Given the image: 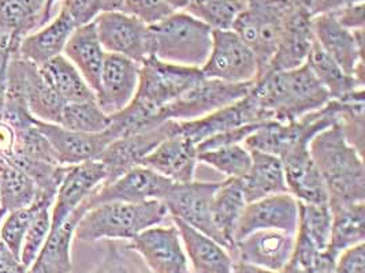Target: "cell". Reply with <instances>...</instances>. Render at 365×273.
I'll return each mask as SVG.
<instances>
[{"label":"cell","instance_id":"cell-53","mask_svg":"<svg viewBox=\"0 0 365 273\" xmlns=\"http://www.w3.org/2000/svg\"><path fill=\"white\" fill-rule=\"evenodd\" d=\"M125 0H101L104 11H122Z\"/></svg>","mask_w":365,"mask_h":273},{"label":"cell","instance_id":"cell-40","mask_svg":"<svg viewBox=\"0 0 365 273\" xmlns=\"http://www.w3.org/2000/svg\"><path fill=\"white\" fill-rule=\"evenodd\" d=\"M331 220L329 204L299 203L297 232L305 235L322 252L326 250L330 240Z\"/></svg>","mask_w":365,"mask_h":273},{"label":"cell","instance_id":"cell-33","mask_svg":"<svg viewBox=\"0 0 365 273\" xmlns=\"http://www.w3.org/2000/svg\"><path fill=\"white\" fill-rule=\"evenodd\" d=\"M44 11L46 0H0V28L19 46L24 37L44 26Z\"/></svg>","mask_w":365,"mask_h":273},{"label":"cell","instance_id":"cell-47","mask_svg":"<svg viewBox=\"0 0 365 273\" xmlns=\"http://www.w3.org/2000/svg\"><path fill=\"white\" fill-rule=\"evenodd\" d=\"M332 273H365V242L336 257Z\"/></svg>","mask_w":365,"mask_h":273},{"label":"cell","instance_id":"cell-46","mask_svg":"<svg viewBox=\"0 0 365 273\" xmlns=\"http://www.w3.org/2000/svg\"><path fill=\"white\" fill-rule=\"evenodd\" d=\"M59 11L65 13L76 29L93 22L103 13L101 0H61Z\"/></svg>","mask_w":365,"mask_h":273},{"label":"cell","instance_id":"cell-30","mask_svg":"<svg viewBox=\"0 0 365 273\" xmlns=\"http://www.w3.org/2000/svg\"><path fill=\"white\" fill-rule=\"evenodd\" d=\"M252 157L248 173L241 179L247 201H257L269 196L289 193L282 160L274 154L250 151Z\"/></svg>","mask_w":365,"mask_h":273},{"label":"cell","instance_id":"cell-54","mask_svg":"<svg viewBox=\"0 0 365 273\" xmlns=\"http://www.w3.org/2000/svg\"><path fill=\"white\" fill-rule=\"evenodd\" d=\"M59 0H46V11H44V25L50 22L52 13H53V7Z\"/></svg>","mask_w":365,"mask_h":273},{"label":"cell","instance_id":"cell-41","mask_svg":"<svg viewBox=\"0 0 365 273\" xmlns=\"http://www.w3.org/2000/svg\"><path fill=\"white\" fill-rule=\"evenodd\" d=\"M53 200L55 198H51V197H37L34 204L22 209L9 212L6 219H3L0 225V239L16 256L19 257L21 255L22 242L40 204L44 201H53Z\"/></svg>","mask_w":365,"mask_h":273},{"label":"cell","instance_id":"cell-34","mask_svg":"<svg viewBox=\"0 0 365 273\" xmlns=\"http://www.w3.org/2000/svg\"><path fill=\"white\" fill-rule=\"evenodd\" d=\"M307 65L312 70L319 82L326 87L331 100H341L357 89H364V82L346 74L315 41Z\"/></svg>","mask_w":365,"mask_h":273},{"label":"cell","instance_id":"cell-4","mask_svg":"<svg viewBox=\"0 0 365 273\" xmlns=\"http://www.w3.org/2000/svg\"><path fill=\"white\" fill-rule=\"evenodd\" d=\"M212 29L197 18L175 11L148 26L150 56L167 63L201 68L212 47Z\"/></svg>","mask_w":365,"mask_h":273},{"label":"cell","instance_id":"cell-27","mask_svg":"<svg viewBox=\"0 0 365 273\" xmlns=\"http://www.w3.org/2000/svg\"><path fill=\"white\" fill-rule=\"evenodd\" d=\"M76 26L65 13L58 10L56 17L43 28L22 38L18 56L41 68L51 59L63 53L67 40L74 32Z\"/></svg>","mask_w":365,"mask_h":273},{"label":"cell","instance_id":"cell-51","mask_svg":"<svg viewBox=\"0 0 365 273\" xmlns=\"http://www.w3.org/2000/svg\"><path fill=\"white\" fill-rule=\"evenodd\" d=\"M232 273H281L274 272V271H268L264 268H259V267H255V265H250L247 262H242V261H237L234 259L232 262Z\"/></svg>","mask_w":365,"mask_h":273},{"label":"cell","instance_id":"cell-50","mask_svg":"<svg viewBox=\"0 0 365 273\" xmlns=\"http://www.w3.org/2000/svg\"><path fill=\"white\" fill-rule=\"evenodd\" d=\"M28 268L21 262L0 239V273H26Z\"/></svg>","mask_w":365,"mask_h":273},{"label":"cell","instance_id":"cell-48","mask_svg":"<svg viewBox=\"0 0 365 273\" xmlns=\"http://www.w3.org/2000/svg\"><path fill=\"white\" fill-rule=\"evenodd\" d=\"M331 14L344 28H346L349 31L364 29L365 1L357 3V4H348Z\"/></svg>","mask_w":365,"mask_h":273},{"label":"cell","instance_id":"cell-2","mask_svg":"<svg viewBox=\"0 0 365 273\" xmlns=\"http://www.w3.org/2000/svg\"><path fill=\"white\" fill-rule=\"evenodd\" d=\"M309 152L324 181L329 204L365 201L364 156L349 144L338 123L314 136Z\"/></svg>","mask_w":365,"mask_h":273},{"label":"cell","instance_id":"cell-1","mask_svg":"<svg viewBox=\"0 0 365 273\" xmlns=\"http://www.w3.org/2000/svg\"><path fill=\"white\" fill-rule=\"evenodd\" d=\"M250 95L269 120L281 123L299 119L331 100L307 63L293 70L263 74L250 86Z\"/></svg>","mask_w":365,"mask_h":273},{"label":"cell","instance_id":"cell-24","mask_svg":"<svg viewBox=\"0 0 365 273\" xmlns=\"http://www.w3.org/2000/svg\"><path fill=\"white\" fill-rule=\"evenodd\" d=\"M197 145L181 136H171L162 141L141 163V166L155 171L173 181L186 183L195 181L197 166Z\"/></svg>","mask_w":365,"mask_h":273},{"label":"cell","instance_id":"cell-36","mask_svg":"<svg viewBox=\"0 0 365 273\" xmlns=\"http://www.w3.org/2000/svg\"><path fill=\"white\" fill-rule=\"evenodd\" d=\"M36 197L34 179L16 166L4 163L0 168V208L9 213L34 204Z\"/></svg>","mask_w":365,"mask_h":273},{"label":"cell","instance_id":"cell-12","mask_svg":"<svg viewBox=\"0 0 365 273\" xmlns=\"http://www.w3.org/2000/svg\"><path fill=\"white\" fill-rule=\"evenodd\" d=\"M144 259L152 273H192L180 232L171 225H153L128 245Z\"/></svg>","mask_w":365,"mask_h":273},{"label":"cell","instance_id":"cell-42","mask_svg":"<svg viewBox=\"0 0 365 273\" xmlns=\"http://www.w3.org/2000/svg\"><path fill=\"white\" fill-rule=\"evenodd\" d=\"M13 157L59 164V160L53 148L51 146L50 141L38 130L36 120L31 124L16 129V148Z\"/></svg>","mask_w":365,"mask_h":273},{"label":"cell","instance_id":"cell-3","mask_svg":"<svg viewBox=\"0 0 365 273\" xmlns=\"http://www.w3.org/2000/svg\"><path fill=\"white\" fill-rule=\"evenodd\" d=\"M168 216L166 205L153 200L145 203H104L89 208L76 227L80 242L132 240L143 231L162 224Z\"/></svg>","mask_w":365,"mask_h":273},{"label":"cell","instance_id":"cell-9","mask_svg":"<svg viewBox=\"0 0 365 273\" xmlns=\"http://www.w3.org/2000/svg\"><path fill=\"white\" fill-rule=\"evenodd\" d=\"M252 84H230L219 80L202 78L175 102L160 111L162 119L195 120L222 109L232 102L241 100L250 92Z\"/></svg>","mask_w":365,"mask_h":273},{"label":"cell","instance_id":"cell-35","mask_svg":"<svg viewBox=\"0 0 365 273\" xmlns=\"http://www.w3.org/2000/svg\"><path fill=\"white\" fill-rule=\"evenodd\" d=\"M365 89H357L341 100H331L335 123L341 127L349 144L364 156Z\"/></svg>","mask_w":365,"mask_h":273},{"label":"cell","instance_id":"cell-16","mask_svg":"<svg viewBox=\"0 0 365 273\" xmlns=\"http://www.w3.org/2000/svg\"><path fill=\"white\" fill-rule=\"evenodd\" d=\"M107 172L99 160L67 166L51 208V228L62 225L93 191L106 182Z\"/></svg>","mask_w":365,"mask_h":273},{"label":"cell","instance_id":"cell-8","mask_svg":"<svg viewBox=\"0 0 365 273\" xmlns=\"http://www.w3.org/2000/svg\"><path fill=\"white\" fill-rule=\"evenodd\" d=\"M200 70L205 78L230 84H252L259 77V62L232 29L214 31L210 56Z\"/></svg>","mask_w":365,"mask_h":273},{"label":"cell","instance_id":"cell-56","mask_svg":"<svg viewBox=\"0 0 365 273\" xmlns=\"http://www.w3.org/2000/svg\"><path fill=\"white\" fill-rule=\"evenodd\" d=\"M348 4H357V3H364L365 0H346Z\"/></svg>","mask_w":365,"mask_h":273},{"label":"cell","instance_id":"cell-26","mask_svg":"<svg viewBox=\"0 0 365 273\" xmlns=\"http://www.w3.org/2000/svg\"><path fill=\"white\" fill-rule=\"evenodd\" d=\"M86 210L88 206L83 203L62 225L51 228L40 253L26 273H71V242L76 227Z\"/></svg>","mask_w":365,"mask_h":273},{"label":"cell","instance_id":"cell-5","mask_svg":"<svg viewBox=\"0 0 365 273\" xmlns=\"http://www.w3.org/2000/svg\"><path fill=\"white\" fill-rule=\"evenodd\" d=\"M292 11L290 0H247V7L232 25V32L256 55L259 77L266 73Z\"/></svg>","mask_w":365,"mask_h":273},{"label":"cell","instance_id":"cell-23","mask_svg":"<svg viewBox=\"0 0 365 273\" xmlns=\"http://www.w3.org/2000/svg\"><path fill=\"white\" fill-rule=\"evenodd\" d=\"M315 41L312 17L293 7L266 73L301 68L307 63Z\"/></svg>","mask_w":365,"mask_h":273},{"label":"cell","instance_id":"cell-25","mask_svg":"<svg viewBox=\"0 0 365 273\" xmlns=\"http://www.w3.org/2000/svg\"><path fill=\"white\" fill-rule=\"evenodd\" d=\"M182 240L193 273H232V257L216 240L178 219H171Z\"/></svg>","mask_w":365,"mask_h":273},{"label":"cell","instance_id":"cell-37","mask_svg":"<svg viewBox=\"0 0 365 273\" xmlns=\"http://www.w3.org/2000/svg\"><path fill=\"white\" fill-rule=\"evenodd\" d=\"M245 7L247 0H189L183 11L212 31H230Z\"/></svg>","mask_w":365,"mask_h":273},{"label":"cell","instance_id":"cell-14","mask_svg":"<svg viewBox=\"0 0 365 273\" xmlns=\"http://www.w3.org/2000/svg\"><path fill=\"white\" fill-rule=\"evenodd\" d=\"M100 43L107 53L126 56L138 65L150 58L148 26L123 11H104L95 19Z\"/></svg>","mask_w":365,"mask_h":273},{"label":"cell","instance_id":"cell-43","mask_svg":"<svg viewBox=\"0 0 365 273\" xmlns=\"http://www.w3.org/2000/svg\"><path fill=\"white\" fill-rule=\"evenodd\" d=\"M89 273H152L144 259L129 246L120 247L110 240L99 264Z\"/></svg>","mask_w":365,"mask_h":273},{"label":"cell","instance_id":"cell-52","mask_svg":"<svg viewBox=\"0 0 365 273\" xmlns=\"http://www.w3.org/2000/svg\"><path fill=\"white\" fill-rule=\"evenodd\" d=\"M7 66L0 68V119H1L3 108H4V102H6V95H7Z\"/></svg>","mask_w":365,"mask_h":273},{"label":"cell","instance_id":"cell-45","mask_svg":"<svg viewBox=\"0 0 365 273\" xmlns=\"http://www.w3.org/2000/svg\"><path fill=\"white\" fill-rule=\"evenodd\" d=\"M122 11L133 16L150 26L178 10L168 4L166 0H125Z\"/></svg>","mask_w":365,"mask_h":273},{"label":"cell","instance_id":"cell-31","mask_svg":"<svg viewBox=\"0 0 365 273\" xmlns=\"http://www.w3.org/2000/svg\"><path fill=\"white\" fill-rule=\"evenodd\" d=\"M331 232L326 253L334 257L365 242V201L351 204H329Z\"/></svg>","mask_w":365,"mask_h":273},{"label":"cell","instance_id":"cell-21","mask_svg":"<svg viewBox=\"0 0 365 273\" xmlns=\"http://www.w3.org/2000/svg\"><path fill=\"white\" fill-rule=\"evenodd\" d=\"M36 124L50 141L61 166H76L98 160L104 149L116 139L110 129L101 133H78L56 123L36 119Z\"/></svg>","mask_w":365,"mask_h":273},{"label":"cell","instance_id":"cell-11","mask_svg":"<svg viewBox=\"0 0 365 273\" xmlns=\"http://www.w3.org/2000/svg\"><path fill=\"white\" fill-rule=\"evenodd\" d=\"M219 185L220 182L197 181L175 183L162 203L166 205L170 219L189 224L223 246L212 222V201Z\"/></svg>","mask_w":365,"mask_h":273},{"label":"cell","instance_id":"cell-15","mask_svg":"<svg viewBox=\"0 0 365 273\" xmlns=\"http://www.w3.org/2000/svg\"><path fill=\"white\" fill-rule=\"evenodd\" d=\"M177 122L166 120L160 126L132 136L114 139L100 154V163L104 166L107 178L104 183L113 182L134 167L141 166L143 160L168 136L175 134Z\"/></svg>","mask_w":365,"mask_h":273},{"label":"cell","instance_id":"cell-6","mask_svg":"<svg viewBox=\"0 0 365 273\" xmlns=\"http://www.w3.org/2000/svg\"><path fill=\"white\" fill-rule=\"evenodd\" d=\"M202 78L200 68L178 66L150 56L140 63L138 87L133 100L160 114Z\"/></svg>","mask_w":365,"mask_h":273},{"label":"cell","instance_id":"cell-29","mask_svg":"<svg viewBox=\"0 0 365 273\" xmlns=\"http://www.w3.org/2000/svg\"><path fill=\"white\" fill-rule=\"evenodd\" d=\"M247 205L248 201L241 179L227 178L220 182L212 201V222L223 247L230 256L235 243V231Z\"/></svg>","mask_w":365,"mask_h":273},{"label":"cell","instance_id":"cell-49","mask_svg":"<svg viewBox=\"0 0 365 273\" xmlns=\"http://www.w3.org/2000/svg\"><path fill=\"white\" fill-rule=\"evenodd\" d=\"M16 148V130L6 122L0 119V161L7 163Z\"/></svg>","mask_w":365,"mask_h":273},{"label":"cell","instance_id":"cell-20","mask_svg":"<svg viewBox=\"0 0 365 273\" xmlns=\"http://www.w3.org/2000/svg\"><path fill=\"white\" fill-rule=\"evenodd\" d=\"M138 77L140 65L137 62L122 55L106 53L99 89L95 93L100 108L107 115H113L128 107L135 96Z\"/></svg>","mask_w":365,"mask_h":273},{"label":"cell","instance_id":"cell-38","mask_svg":"<svg viewBox=\"0 0 365 273\" xmlns=\"http://www.w3.org/2000/svg\"><path fill=\"white\" fill-rule=\"evenodd\" d=\"M111 117L95 102H68L63 107L59 124L71 132L101 133L108 129Z\"/></svg>","mask_w":365,"mask_h":273},{"label":"cell","instance_id":"cell-17","mask_svg":"<svg viewBox=\"0 0 365 273\" xmlns=\"http://www.w3.org/2000/svg\"><path fill=\"white\" fill-rule=\"evenodd\" d=\"M267 120H269V118L267 117L266 112L256 104L248 92V95L241 100L232 102L199 119L186 122L175 120L177 129L174 136H185L193 144L199 145L200 142L211 136L229 132L235 127L250 123H262Z\"/></svg>","mask_w":365,"mask_h":273},{"label":"cell","instance_id":"cell-13","mask_svg":"<svg viewBox=\"0 0 365 273\" xmlns=\"http://www.w3.org/2000/svg\"><path fill=\"white\" fill-rule=\"evenodd\" d=\"M316 43L342 70L364 82V29L349 31L332 14L312 18Z\"/></svg>","mask_w":365,"mask_h":273},{"label":"cell","instance_id":"cell-39","mask_svg":"<svg viewBox=\"0 0 365 273\" xmlns=\"http://www.w3.org/2000/svg\"><path fill=\"white\" fill-rule=\"evenodd\" d=\"M197 161L212 167L214 170L232 179H242L250 168V152L242 145L220 146L210 151H201Z\"/></svg>","mask_w":365,"mask_h":273},{"label":"cell","instance_id":"cell-32","mask_svg":"<svg viewBox=\"0 0 365 273\" xmlns=\"http://www.w3.org/2000/svg\"><path fill=\"white\" fill-rule=\"evenodd\" d=\"M40 68L43 77L63 102H95L96 95L86 84L80 71L62 53Z\"/></svg>","mask_w":365,"mask_h":273},{"label":"cell","instance_id":"cell-28","mask_svg":"<svg viewBox=\"0 0 365 273\" xmlns=\"http://www.w3.org/2000/svg\"><path fill=\"white\" fill-rule=\"evenodd\" d=\"M106 53L100 43L95 21L74 29L63 50V55L80 71L95 93L99 89Z\"/></svg>","mask_w":365,"mask_h":273},{"label":"cell","instance_id":"cell-19","mask_svg":"<svg viewBox=\"0 0 365 273\" xmlns=\"http://www.w3.org/2000/svg\"><path fill=\"white\" fill-rule=\"evenodd\" d=\"M296 235L279 230H260L240 240L232 247V259L264 268L274 272H282L287 267Z\"/></svg>","mask_w":365,"mask_h":273},{"label":"cell","instance_id":"cell-18","mask_svg":"<svg viewBox=\"0 0 365 273\" xmlns=\"http://www.w3.org/2000/svg\"><path fill=\"white\" fill-rule=\"evenodd\" d=\"M299 227V201L282 193L248 203L240 219L235 240L260 230H279L296 235Z\"/></svg>","mask_w":365,"mask_h":273},{"label":"cell","instance_id":"cell-10","mask_svg":"<svg viewBox=\"0 0 365 273\" xmlns=\"http://www.w3.org/2000/svg\"><path fill=\"white\" fill-rule=\"evenodd\" d=\"M174 182L144 166L134 167L115 181L103 183L85 201L89 208L104 203H145L163 201L174 188Z\"/></svg>","mask_w":365,"mask_h":273},{"label":"cell","instance_id":"cell-7","mask_svg":"<svg viewBox=\"0 0 365 273\" xmlns=\"http://www.w3.org/2000/svg\"><path fill=\"white\" fill-rule=\"evenodd\" d=\"M7 93L21 97L34 118L59 124L66 102L51 87L40 68L19 56L7 66Z\"/></svg>","mask_w":365,"mask_h":273},{"label":"cell","instance_id":"cell-22","mask_svg":"<svg viewBox=\"0 0 365 273\" xmlns=\"http://www.w3.org/2000/svg\"><path fill=\"white\" fill-rule=\"evenodd\" d=\"M308 141L299 142L281 157L287 191L307 204H329L324 181L309 152Z\"/></svg>","mask_w":365,"mask_h":273},{"label":"cell","instance_id":"cell-55","mask_svg":"<svg viewBox=\"0 0 365 273\" xmlns=\"http://www.w3.org/2000/svg\"><path fill=\"white\" fill-rule=\"evenodd\" d=\"M166 1L168 4H171L175 10H178V11H180V10H183V9H185V6L187 4V1H189V0H166Z\"/></svg>","mask_w":365,"mask_h":273},{"label":"cell","instance_id":"cell-44","mask_svg":"<svg viewBox=\"0 0 365 273\" xmlns=\"http://www.w3.org/2000/svg\"><path fill=\"white\" fill-rule=\"evenodd\" d=\"M53 201H44L41 203L38 209L36 210L34 220L31 223L26 235L22 242V249L19 259L21 262L29 268L34 264L37 255L40 253L46 239L51 231V208Z\"/></svg>","mask_w":365,"mask_h":273}]
</instances>
